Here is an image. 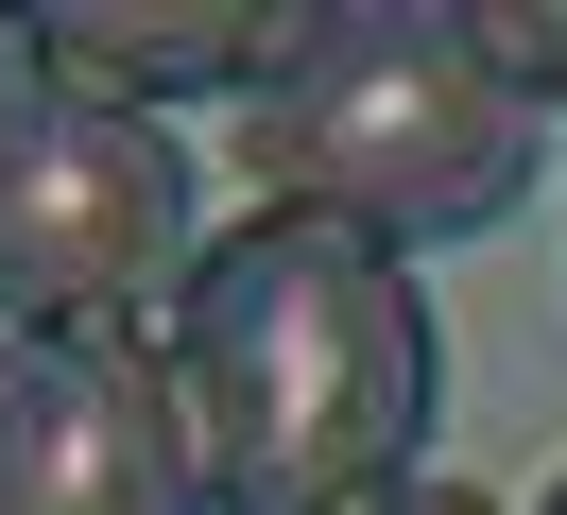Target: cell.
<instances>
[{"instance_id": "3957f363", "label": "cell", "mask_w": 567, "mask_h": 515, "mask_svg": "<svg viewBox=\"0 0 567 515\" xmlns=\"http://www.w3.org/2000/svg\"><path fill=\"white\" fill-rule=\"evenodd\" d=\"M189 155L138 103L0 52V327H138L155 292H189Z\"/></svg>"}, {"instance_id": "277c9868", "label": "cell", "mask_w": 567, "mask_h": 515, "mask_svg": "<svg viewBox=\"0 0 567 515\" xmlns=\"http://www.w3.org/2000/svg\"><path fill=\"white\" fill-rule=\"evenodd\" d=\"M0 515H207L173 361L138 327H0Z\"/></svg>"}, {"instance_id": "8992f818", "label": "cell", "mask_w": 567, "mask_h": 515, "mask_svg": "<svg viewBox=\"0 0 567 515\" xmlns=\"http://www.w3.org/2000/svg\"><path fill=\"white\" fill-rule=\"evenodd\" d=\"M464 18H482V52H498V86H516L533 121H550V103H567V0H464Z\"/></svg>"}, {"instance_id": "9c48e42d", "label": "cell", "mask_w": 567, "mask_h": 515, "mask_svg": "<svg viewBox=\"0 0 567 515\" xmlns=\"http://www.w3.org/2000/svg\"><path fill=\"white\" fill-rule=\"evenodd\" d=\"M0 52H18V18H0Z\"/></svg>"}, {"instance_id": "6da1fadb", "label": "cell", "mask_w": 567, "mask_h": 515, "mask_svg": "<svg viewBox=\"0 0 567 515\" xmlns=\"http://www.w3.org/2000/svg\"><path fill=\"white\" fill-rule=\"evenodd\" d=\"M155 361H173L207 515H379V498H413L430 412H447V343H430L413 258L276 224V206L189 258Z\"/></svg>"}, {"instance_id": "ba28073f", "label": "cell", "mask_w": 567, "mask_h": 515, "mask_svg": "<svg viewBox=\"0 0 567 515\" xmlns=\"http://www.w3.org/2000/svg\"><path fill=\"white\" fill-rule=\"evenodd\" d=\"M533 515H567V481H550V498H533Z\"/></svg>"}, {"instance_id": "5b68a950", "label": "cell", "mask_w": 567, "mask_h": 515, "mask_svg": "<svg viewBox=\"0 0 567 515\" xmlns=\"http://www.w3.org/2000/svg\"><path fill=\"white\" fill-rule=\"evenodd\" d=\"M18 52L52 69V86L86 103H189V86H258V69L292 52V0H52V18H18Z\"/></svg>"}, {"instance_id": "52a82bcc", "label": "cell", "mask_w": 567, "mask_h": 515, "mask_svg": "<svg viewBox=\"0 0 567 515\" xmlns=\"http://www.w3.org/2000/svg\"><path fill=\"white\" fill-rule=\"evenodd\" d=\"M379 515H498V498H464V481H413V498H379Z\"/></svg>"}, {"instance_id": "7a4b0ae2", "label": "cell", "mask_w": 567, "mask_h": 515, "mask_svg": "<svg viewBox=\"0 0 567 515\" xmlns=\"http://www.w3.org/2000/svg\"><path fill=\"white\" fill-rule=\"evenodd\" d=\"M533 172H550V121L498 86L464 0H292V52L241 86V189L379 258L516 224Z\"/></svg>"}]
</instances>
